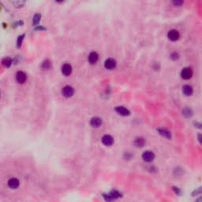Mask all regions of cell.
<instances>
[{
  "label": "cell",
  "instance_id": "cell-10",
  "mask_svg": "<svg viewBox=\"0 0 202 202\" xmlns=\"http://www.w3.org/2000/svg\"><path fill=\"white\" fill-rule=\"evenodd\" d=\"M145 143H146V140L143 137H138L134 141V146L137 147V148H142V147L145 146Z\"/></svg>",
  "mask_w": 202,
  "mask_h": 202
},
{
  "label": "cell",
  "instance_id": "cell-23",
  "mask_svg": "<svg viewBox=\"0 0 202 202\" xmlns=\"http://www.w3.org/2000/svg\"><path fill=\"white\" fill-rule=\"evenodd\" d=\"M170 58H171V59H172L173 61H176V60H178L180 58L179 54L177 51H173V52L171 53L170 55Z\"/></svg>",
  "mask_w": 202,
  "mask_h": 202
},
{
  "label": "cell",
  "instance_id": "cell-19",
  "mask_svg": "<svg viewBox=\"0 0 202 202\" xmlns=\"http://www.w3.org/2000/svg\"><path fill=\"white\" fill-rule=\"evenodd\" d=\"M2 65H3L4 67H6V68H8V67H10V66L12 65V59H11L10 57H6V58H4L3 59H2Z\"/></svg>",
  "mask_w": 202,
  "mask_h": 202
},
{
  "label": "cell",
  "instance_id": "cell-33",
  "mask_svg": "<svg viewBox=\"0 0 202 202\" xmlns=\"http://www.w3.org/2000/svg\"><path fill=\"white\" fill-rule=\"evenodd\" d=\"M197 201H200V202H202V197H198V198L197 199Z\"/></svg>",
  "mask_w": 202,
  "mask_h": 202
},
{
  "label": "cell",
  "instance_id": "cell-16",
  "mask_svg": "<svg viewBox=\"0 0 202 202\" xmlns=\"http://www.w3.org/2000/svg\"><path fill=\"white\" fill-rule=\"evenodd\" d=\"M90 124L92 127L98 128L102 125V119L100 118H99V117H94V118H92L91 119Z\"/></svg>",
  "mask_w": 202,
  "mask_h": 202
},
{
  "label": "cell",
  "instance_id": "cell-8",
  "mask_svg": "<svg viewBox=\"0 0 202 202\" xmlns=\"http://www.w3.org/2000/svg\"><path fill=\"white\" fill-rule=\"evenodd\" d=\"M115 142L113 137L109 135V134H105L104 136L102 138V143L105 146H112Z\"/></svg>",
  "mask_w": 202,
  "mask_h": 202
},
{
  "label": "cell",
  "instance_id": "cell-24",
  "mask_svg": "<svg viewBox=\"0 0 202 202\" xmlns=\"http://www.w3.org/2000/svg\"><path fill=\"white\" fill-rule=\"evenodd\" d=\"M172 2V4L174 6V7H182L184 3V0H171Z\"/></svg>",
  "mask_w": 202,
  "mask_h": 202
},
{
  "label": "cell",
  "instance_id": "cell-26",
  "mask_svg": "<svg viewBox=\"0 0 202 202\" xmlns=\"http://www.w3.org/2000/svg\"><path fill=\"white\" fill-rule=\"evenodd\" d=\"M24 35L19 36V37H18V40H17V46H18V47H21V44H22V41L23 40H24Z\"/></svg>",
  "mask_w": 202,
  "mask_h": 202
},
{
  "label": "cell",
  "instance_id": "cell-31",
  "mask_svg": "<svg viewBox=\"0 0 202 202\" xmlns=\"http://www.w3.org/2000/svg\"><path fill=\"white\" fill-rule=\"evenodd\" d=\"M194 125H195V126L197 128L202 130V122H194Z\"/></svg>",
  "mask_w": 202,
  "mask_h": 202
},
{
  "label": "cell",
  "instance_id": "cell-11",
  "mask_svg": "<svg viewBox=\"0 0 202 202\" xmlns=\"http://www.w3.org/2000/svg\"><path fill=\"white\" fill-rule=\"evenodd\" d=\"M16 80L19 84H24L27 80V76L23 71H18L16 73Z\"/></svg>",
  "mask_w": 202,
  "mask_h": 202
},
{
  "label": "cell",
  "instance_id": "cell-14",
  "mask_svg": "<svg viewBox=\"0 0 202 202\" xmlns=\"http://www.w3.org/2000/svg\"><path fill=\"white\" fill-rule=\"evenodd\" d=\"M182 116L184 117V118H186V119H191L193 115V112L190 108L186 107V108H183L182 111Z\"/></svg>",
  "mask_w": 202,
  "mask_h": 202
},
{
  "label": "cell",
  "instance_id": "cell-18",
  "mask_svg": "<svg viewBox=\"0 0 202 202\" xmlns=\"http://www.w3.org/2000/svg\"><path fill=\"white\" fill-rule=\"evenodd\" d=\"M11 3L16 8H21L26 3L27 0H10Z\"/></svg>",
  "mask_w": 202,
  "mask_h": 202
},
{
  "label": "cell",
  "instance_id": "cell-22",
  "mask_svg": "<svg viewBox=\"0 0 202 202\" xmlns=\"http://www.w3.org/2000/svg\"><path fill=\"white\" fill-rule=\"evenodd\" d=\"M201 194H202V187H198V188L195 189V190H193V191L191 193L192 197H196V196L201 195Z\"/></svg>",
  "mask_w": 202,
  "mask_h": 202
},
{
  "label": "cell",
  "instance_id": "cell-2",
  "mask_svg": "<svg viewBox=\"0 0 202 202\" xmlns=\"http://www.w3.org/2000/svg\"><path fill=\"white\" fill-rule=\"evenodd\" d=\"M193 75V71L190 67H185L181 71V77L184 80H190Z\"/></svg>",
  "mask_w": 202,
  "mask_h": 202
},
{
  "label": "cell",
  "instance_id": "cell-29",
  "mask_svg": "<svg viewBox=\"0 0 202 202\" xmlns=\"http://www.w3.org/2000/svg\"><path fill=\"white\" fill-rule=\"evenodd\" d=\"M197 141H198L199 144L202 146V134H198L197 136Z\"/></svg>",
  "mask_w": 202,
  "mask_h": 202
},
{
  "label": "cell",
  "instance_id": "cell-28",
  "mask_svg": "<svg viewBox=\"0 0 202 202\" xmlns=\"http://www.w3.org/2000/svg\"><path fill=\"white\" fill-rule=\"evenodd\" d=\"M133 157V155L131 153H130V152H125V154H124V158L125 159V160H130V159H131Z\"/></svg>",
  "mask_w": 202,
  "mask_h": 202
},
{
  "label": "cell",
  "instance_id": "cell-30",
  "mask_svg": "<svg viewBox=\"0 0 202 202\" xmlns=\"http://www.w3.org/2000/svg\"><path fill=\"white\" fill-rule=\"evenodd\" d=\"M152 67H153V69L155 70H160V64H159V63H154L153 66H152Z\"/></svg>",
  "mask_w": 202,
  "mask_h": 202
},
{
  "label": "cell",
  "instance_id": "cell-17",
  "mask_svg": "<svg viewBox=\"0 0 202 202\" xmlns=\"http://www.w3.org/2000/svg\"><path fill=\"white\" fill-rule=\"evenodd\" d=\"M20 185V182L18 178H12L8 181V186L11 189H17Z\"/></svg>",
  "mask_w": 202,
  "mask_h": 202
},
{
  "label": "cell",
  "instance_id": "cell-20",
  "mask_svg": "<svg viewBox=\"0 0 202 202\" xmlns=\"http://www.w3.org/2000/svg\"><path fill=\"white\" fill-rule=\"evenodd\" d=\"M40 19H41V15L40 14H37L34 15L33 19V25H35V26H38L39 23H40Z\"/></svg>",
  "mask_w": 202,
  "mask_h": 202
},
{
  "label": "cell",
  "instance_id": "cell-27",
  "mask_svg": "<svg viewBox=\"0 0 202 202\" xmlns=\"http://www.w3.org/2000/svg\"><path fill=\"white\" fill-rule=\"evenodd\" d=\"M172 190H173V191L174 192V193H175L176 195L180 196L182 194V190H180V189L178 188V187H172Z\"/></svg>",
  "mask_w": 202,
  "mask_h": 202
},
{
  "label": "cell",
  "instance_id": "cell-25",
  "mask_svg": "<svg viewBox=\"0 0 202 202\" xmlns=\"http://www.w3.org/2000/svg\"><path fill=\"white\" fill-rule=\"evenodd\" d=\"M183 173H184V171H183V170L182 169V168H180V167H177L174 171V174L175 176H181Z\"/></svg>",
  "mask_w": 202,
  "mask_h": 202
},
{
  "label": "cell",
  "instance_id": "cell-15",
  "mask_svg": "<svg viewBox=\"0 0 202 202\" xmlns=\"http://www.w3.org/2000/svg\"><path fill=\"white\" fill-rule=\"evenodd\" d=\"M72 71H73V69H72L71 65L68 64V63H66L62 67V73H63V75L65 76H70L72 73Z\"/></svg>",
  "mask_w": 202,
  "mask_h": 202
},
{
  "label": "cell",
  "instance_id": "cell-9",
  "mask_svg": "<svg viewBox=\"0 0 202 202\" xmlns=\"http://www.w3.org/2000/svg\"><path fill=\"white\" fill-rule=\"evenodd\" d=\"M62 92H63V95L65 97L70 98L73 95V93H74V89H73V88L71 87V86H66L63 88Z\"/></svg>",
  "mask_w": 202,
  "mask_h": 202
},
{
  "label": "cell",
  "instance_id": "cell-1",
  "mask_svg": "<svg viewBox=\"0 0 202 202\" xmlns=\"http://www.w3.org/2000/svg\"><path fill=\"white\" fill-rule=\"evenodd\" d=\"M120 197H121L120 193H119L118 190H115L111 191L108 194H104V195H103L104 199L106 200H108V201H112V200H116V199L119 198Z\"/></svg>",
  "mask_w": 202,
  "mask_h": 202
},
{
  "label": "cell",
  "instance_id": "cell-3",
  "mask_svg": "<svg viewBox=\"0 0 202 202\" xmlns=\"http://www.w3.org/2000/svg\"><path fill=\"white\" fill-rule=\"evenodd\" d=\"M155 154L152 151H145V152H143L141 158L146 163H151L155 160Z\"/></svg>",
  "mask_w": 202,
  "mask_h": 202
},
{
  "label": "cell",
  "instance_id": "cell-21",
  "mask_svg": "<svg viewBox=\"0 0 202 202\" xmlns=\"http://www.w3.org/2000/svg\"><path fill=\"white\" fill-rule=\"evenodd\" d=\"M41 67L43 70H49V69L51 67V63H50L48 59L45 60V61H44V63H42Z\"/></svg>",
  "mask_w": 202,
  "mask_h": 202
},
{
  "label": "cell",
  "instance_id": "cell-13",
  "mask_svg": "<svg viewBox=\"0 0 202 202\" xmlns=\"http://www.w3.org/2000/svg\"><path fill=\"white\" fill-rule=\"evenodd\" d=\"M89 63L92 65H95L97 63L98 60H99V55L95 51H92L89 55V58H88Z\"/></svg>",
  "mask_w": 202,
  "mask_h": 202
},
{
  "label": "cell",
  "instance_id": "cell-32",
  "mask_svg": "<svg viewBox=\"0 0 202 202\" xmlns=\"http://www.w3.org/2000/svg\"><path fill=\"white\" fill-rule=\"evenodd\" d=\"M56 2H59V3H62V2H63L65 1V0H55Z\"/></svg>",
  "mask_w": 202,
  "mask_h": 202
},
{
  "label": "cell",
  "instance_id": "cell-4",
  "mask_svg": "<svg viewBox=\"0 0 202 202\" xmlns=\"http://www.w3.org/2000/svg\"><path fill=\"white\" fill-rule=\"evenodd\" d=\"M167 38L171 41H177L180 38L179 32L176 29H171L167 33Z\"/></svg>",
  "mask_w": 202,
  "mask_h": 202
},
{
  "label": "cell",
  "instance_id": "cell-12",
  "mask_svg": "<svg viewBox=\"0 0 202 202\" xmlns=\"http://www.w3.org/2000/svg\"><path fill=\"white\" fill-rule=\"evenodd\" d=\"M182 93L186 96H191L193 94V88L190 85H185L182 86Z\"/></svg>",
  "mask_w": 202,
  "mask_h": 202
},
{
  "label": "cell",
  "instance_id": "cell-7",
  "mask_svg": "<svg viewBox=\"0 0 202 202\" xmlns=\"http://www.w3.org/2000/svg\"><path fill=\"white\" fill-rule=\"evenodd\" d=\"M116 66H117L116 60L114 59H112V58L108 59L104 63V66L107 70H114V69L116 67Z\"/></svg>",
  "mask_w": 202,
  "mask_h": 202
},
{
  "label": "cell",
  "instance_id": "cell-5",
  "mask_svg": "<svg viewBox=\"0 0 202 202\" xmlns=\"http://www.w3.org/2000/svg\"><path fill=\"white\" fill-rule=\"evenodd\" d=\"M115 110L117 113L119 114V115H122V116L126 117V116H129V115H130V112L129 109L125 108V107L123 106L116 107V108H115Z\"/></svg>",
  "mask_w": 202,
  "mask_h": 202
},
{
  "label": "cell",
  "instance_id": "cell-6",
  "mask_svg": "<svg viewBox=\"0 0 202 202\" xmlns=\"http://www.w3.org/2000/svg\"><path fill=\"white\" fill-rule=\"evenodd\" d=\"M157 132L160 134L161 136L164 137V138H167L168 140H171L172 138V134L169 130L166 129V128H158L157 129Z\"/></svg>",
  "mask_w": 202,
  "mask_h": 202
}]
</instances>
